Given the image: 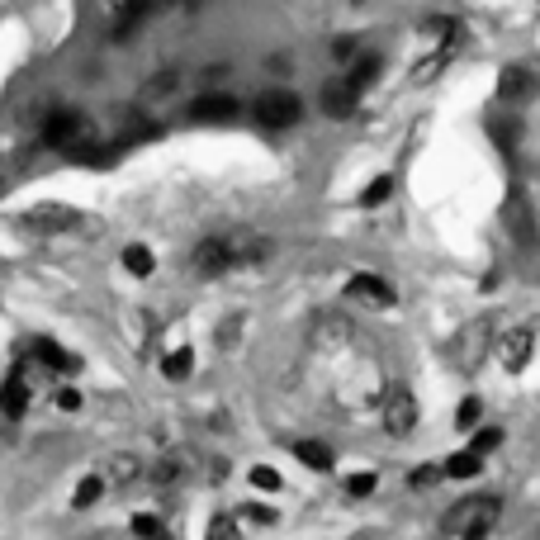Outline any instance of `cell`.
Instances as JSON below:
<instances>
[{"label":"cell","instance_id":"6da1fadb","mask_svg":"<svg viewBox=\"0 0 540 540\" xmlns=\"http://www.w3.org/2000/svg\"><path fill=\"white\" fill-rule=\"evenodd\" d=\"M498 522H503V503H498L493 493H469V498H460V503L441 517V536L479 540V536H493Z\"/></svg>","mask_w":540,"mask_h":540},{"label":"cell","instance_id":"7a4b0ae2","mask_svg":"<svg viewBox=\"0 0 540 540\" xmlns=\"http://www.w3.org/2000/svg\"><path fill=\"white\" fill-rule=\"evenodd\" d=\"M223 242H228V256H233V270L266 266L275 256V242L266 233H256V228H233V233H223Z\"/></svg>","mask_w":540,"mask_h":540},{"label":"cell","instance_id":"3957f363","mask_svg":"<svg viewBox=\"0 0 540 540\" xmlns=\"http://www.w3.org/2000/svg\"><path fill=\"white\" fill-rule=\"evenodd\" d=\"M379 422H384V432H389V436H408L417 427V398H413L408 384H394V389L384 394Z\"/></svg>","mask_w":540,"mask_h":540},{"label":"cell","instance_id":"277c9868","mask_svg":"<svg viewBox=\"0 0 540 540\" xmlns=\"http://www.w3.org/2000/svg\"><path fill=\"white\" fill-rule=\"evenodd\" d=\"M299 114H304V100H299L294 90H266V95L256 100V119H261V128H294L299 124Z\"/></svg>","mask_w":540,"mask_h":540},{"label":"cell","instance_id":"5b68a950","mask_svg":"<svg viewBox=\"0 0 540 540\" xmlns=\"http://www.w3.org/2000/svg\"><path fill=\"white\" fill-rule=\"evenodd\" d=\"M498 351V365H503L507 375H522L526 365H531V351H536V332L531 327H507L503 337L493 342Z\"/></svg>","mask_w":540,"mask_h":540},{"label":"cell","instance_id":"8992f818","mask_svg":"<svg viewBox=\"0 0 540 540\" xmlns=\"http://www.w3.org/2000/svg\"><path fill=\"white\" fill-rule=\"evenodd\" d=\"M43 147H72L76 152V138H86V119L76 114V109H53L48 119H43Z\"/></svg>","mask_w":540,"mask_h":540},{"label":"cell","instance_id":"52a82bcc","mask_svg":"<svg viewBox=\"0 0 540 540\" xmlns=\"http://www.w3.org/2000/svg\"><path fill=\"white\" fill-rule=\"evenodd\" d=\"M24 228H34V233H72V228H81V214L72 204H34L24 214Z\"/></svg>","mask_w":540,"mask_h":540},{"label":"cell","instance_id":"ba28073f","mask_svg":"<svg viewBox=\"0 0 540 540\" xmlns=\"http://www.w3.org/2000/svg\"><path fill=\"white\" fill-rule=\"evenodd\" d=\"M190 270H195V275H204V280H214V275H228V270H233V256H228V242H223V233L204 237L195 252H190Z\"/></svg>","mask_w":540,"mask_h":540},{"label":"cell","instance_id":"9c48e42d","mask_svg":"<svg viewBox=\"0 0 540 540\" xmlns=\"http://www.w3.org/2000/svg\"><path fill=\"white\" fill-rule=\"evenodd\" d=\"M242 105H237L228 90H214V95H199L195 105H190V124H233Z\"/></svg>","mask_w":540,"mask_h":540},{"label":"cell","instance_id":"30bf717a","mask_svg":"<svg viewBox=\"0 0 540 540\" xmlns=\"http://www.w3.org/2000/svg\"><path fill=\"white\" fill-rule=\"evenodd\" d=\"M346 294H351V299H365V304H375V308H394L398 304L394 285L379 280V275H365V270H356V275L346 280Z\"/></svg>","mask_w":540,"mask_h":540},{"label":"cell","instance_id":"8fae6325","mask_svg":"<svg viewBox=\"0 0 540 540\" xmlns=\"http://www.w3.org/2000/svg\"><path fill=\"white\" fill-rule=\"evenodd\" d=\"M493 342H498V337L488 332V323H469L465 332H460V346H455V351H460V370H479V360L493 351Z\"/></svg>","mask_w":540,"mask_h":540},{"label":"cell","instance_id":"7c38bea8","mask_svg":"<svg viewBox=\"0 0 540 540\" xmlns=\"http://www.w3.org/2000/svg\"><path fill=\"white\" fill-rule=\"evenodd\" d=\"M180 67H166V72H157V76H147L143 81V90H138V109H162L171 95L180 90Z\"/></svg>","mask_w":540,"mask_h":540},{"label":"cell","instance_id":"4fadbf2b","mask_svg":"<svg viewBox=\"0 0 540 540\" xmlns=\"http://www.w3.org/2000/svg\"><path fill=\"white\" fill-rule=\"evenodd\" d=\"M531 95H536V76L526 72V67L512 62V67L498 72V100H503V105H522V100H531Z\"/></svg>","mask_w":540,"mask_h":540},{"label":"cell","instance_id":"5bb4252c","mask_svg":"<svg viewBox=\"0 0 540 540\" xmlns=\"http://www.w3.org/2000/svg\"><path fill=\"white\" fill-rule=\"evenodd\" d=\"M0 413H5V417H24V413H29V370H24V365H15L10 379L0 384Z\"/></svg>","mask_w":540,"mask_h":540},{"label":"cell","instance_id":"9a60e30c","mask_svg":"<svg viewBox=\"0 0 540 540\" xmlns=\"http://www.w3.org/2000/svg\"><path fill=\"white\" fill-rule=\"evenodd\" d=\"M356 95H360V90L351 86L346 76L327 81V86H323V114H327V119H346V114H356Z\"/></svg>","mask_w":540,"mask_h":540},{"label":"cell","instance_id":"2e32d148","mask_svg":"<svg viewBox=\"0 0 540 540\" xmlns=\"http://www.w3.org/2000/svg\"><path fill=\"white\" fill-rule=\"evenodd\" d=\"M379 67H384V57L356 53V57H351V72H346V81H351L356 90H370V86H375V76H379Z\"/></svg>","mask_w":540,"mask_h":540},{"label":"cell","instance_id":"e0dca14e","mask_svg":"<svg viewBox=\"0 0 540 540\" xmlns=\"http://www.w3.org/2000/svg\"><path fill=\"white\" fill-rule=\"evenodd\" d=\"M180 479H185V455H176V450L162 455V460L152 465V484H157V488H176Z\"/></svg>","mask_w":540,"mask_h":540},{"label":"cell","instance_id":"ac0fdd59","mask_svg":"<svg viewBox=\"0 0 540 540\" xmlns=\"http://www.w3.org/2000/svg\"><path fill=\"white\" fill-rule=\"evenodd\" d=\"M124 270L133 275V280H147V275L157 270V256L147 252L143 242H128V247H124Z\"/></svg>","mask_w":540,"mask_h":540},{"label":"cell","instance_id":"d6986e66","mask_svg":"<svg viewBox=\"0 0 540 540\" xmlns=\"http://www.w3.org/2000/svg\"><path fill=\"white\" fill-rule=\"evenodd\" d=\"M34 356H38V360H48L57 375H76V370H81V360L67 356V351H62L57 342H34Z\"/></svg>","mask_w":540,"mask_h":540},{"label":"cell","instance_id":"ffe728a7","mask_svg":"<svg viewBox=\"0 0 540 540\" xmlns=\"http://www.w3.org/2000/svg\"><path fill=\"white\" fill-rule=\"evenodd\" d=\"M479 469H484V455H479V450H455V455L446 460L450 479H474Z\"/></svg>","mask_w":540,"mask_h":540},{"label":"cell","instance_id":"44dd1931","mask_svg":"<svg viewBox=\"0 0 540 540\" xmlns=\"http://www.w3.org/2000/svg\"><path fill=\"white\" fill-rule=\"evenodd\" d=\"M190 370H195V351H190V346H176V351H171V356L162 360V375L166 379H190Z\"/></svg>","mask_w":540,"mask_h":540},{"label":"cell","instance_id":"7402d4cb","mask_svg":"<svg viewBox=\"0 0 540 540\" xmlns=\"http://www.w3.org/2000/svg\"><path fill=\"white\" fill-rule=\"evenodd\" d=\"M389 195H394V176H375L360 190V209H379V204H389Z\"/></svg>","mask_w":540,"mask_h":540},{"label":"cell","instance_id":"603a6c76","mask_svg":"<svg viewBox=\"0 0 540 540\" xmlns=\"http://www.w3.org/2000/svg\"><path fill=\"white\" fill-rule=\"evenodd\" d=\"M294 455H299L308 469H332V450L318 446V441H299V446H294Z\"/></svg>","mask_w":540,"mask_h":540},{"label":"cell","instance_id":"cb8c5ba5","mask_svg":"<svg viewBox=\"0 0 540 540\" xmlns=\"http://www.w3.org/2000/svg\"><path fill=\"white\" fill-rule=\"evenodd\" d=\"M100 493H105V474H90V479H81L72 493V503L76 507H95L100 503Z\"/></svg>","mask_w":540,"mask_h":540},{"label":"cell","instance_id":"d4e9b609","mask_svg":"<svg viewBox=\"0 0 540 540\" xmlns=\"http://www.w3.org/2000/svg\"><path fill=\"white\" fill-rule=\"evenodd\" d=\"M105 479H114V484H133V479H138V460H133V455H114Z\"/></svg>","mask_w":540,"mask_h":540},{"label":"cell","instance_id":"484cf974","mask_svg":"<svg viewBox=\"0 0 540 540\" xmlns=\"http://www.w3.org/2000/svg\"><path fill=\"white\" fill-rule=\"evenodd\" d=\"M441 474H446V465H417L413 474H408V484L413 488H436L441 484Z\"/></svg>","mask_w":540,"mask_h":540},{"label":"cell","instance_id":"4316f807","mask_svg":"<svg viewBox=\"0 0 540 540\" xmlns=\"http://www.w3.org/2000/svg\"><path fill=\"white\" fill-rule=\"evenodd\" d=\"M498 446H503V432L498 427H484V432H474V441H469V450H479V455H493Z\"/></svg>","mask_w":540,"mask_h":540},{"label":"cell","instance_id":"83f0119b","mask_svg":"<svg viewBox=\"0 0 540 540\" xmlns=\"http://www.w3.org/2000/svg\"><path fill=\"white\" fill-rule=\"evenodd\" d=\"M479 417H484V403H479V398H465V403H460V413H455V427H460V432H469Z\"/></svg>","mask_w":540,"mask_h":540},{"label":"cell","instance_id":"f1b7e54d","mask_svg":"<svg viewBox=\"0 0 540 540\" xmlns=\"http://www.w3.org/2000/svg\"><path fill=\"white\" fill-rule=\"evenodd\" d=\"M162 531H166V522L157 512H138L133 517V536H162Z\"/></svg>","mask_w":540,"mask_h":540},{"label":"cell","instance_id":"f546056e","mask_svg":"<svg viewBox=\"0 0 540 540\" xmlns=\"http://www.w3.org/2000/svg\"><path fill=\"white\" fill-rule=\"evenodd\" d=\"M346 493H351V498H370V493H375V474H351V479H346Z\"/></svg>","mask_w":540,"mask_h":540},{"label":"cell","instance_id":"4dcf8cb0","mask_svg":"<svg viewBox=\"0 0 540 540\" xmlns=\"http://www.w3.org/2000/svg\"><path fill=\"white\" fill-rule=\"evenodd\" d=\"M252 484H256V488H270V493H275V488L285 484V479H280V474H275L270 465H252Z\"/></svg>","mask_w":540,"mask_h":540},{"label":"cell","instance_id":"1f68e13d","mask_svg":"<svg viewBox=\"0 0 540 540\" xmlns=\"http://www.w3.org/2000/svg\"><path fill=\"white\" fill-rule=\"evenodd\" d=\"M242 517H252V526H275V522H280V512H275V507H247Z\"/></svg>","mask_w":540,"mask_h":540},{"label":"cell","instance_id":"d6a6232c","mask_svg":"<svg viewBox=\"0 0 540 540\" xmlns=\"http://www.w3.org/2000/svg\"><path fill=\"white\" fill-rule=\"evenodd\" d=\"M209 536H214V540H228V536H237V522H233V517H228V512H223V517H218V522L209 526Z\"/></svg>","mask_w":540,"mask_h":540},{"label":"cell","instance_id":"836d02e7","mask_svg":"<svg viewBox=\"0 0 540 540\" xmlns=\"http://www.w3.org/2000/svg\"><path fill=\"white\" fill-rule=\"evenodd\" d=\"M332 57H337V62H351V57H356V38H337V43H332Z\"/></svg>","mask_w":540,"mask_h":540},{"label":"cell","instance_id":"e575fe53","mask_svg":"<svg viewBox=\"0 0 540 540\" xmlns=\"http://www.w3.org/2000/svg\"><path fill=\"white\" fill-rule=\"evenodd\" d=\"M81 403H86V398L76 394V389H62V394H57V408H62V413H76Z\"/></svg>","mask_w":540,"mask_h":540},{"label":"cell","instance_id":"d590c367","mask_svg":"<svg viewBox=\"0 0 540 540\" xmlns=\"http://www.w3.org/2000/svg\"><path fill=\"white\" fill-rule=\"evenodd\" d=\"M237 342V323H223V332H218V346H223V351H228V346Z\"/></svg>","mask_w":540,"mask_h":540}]
</instances>
